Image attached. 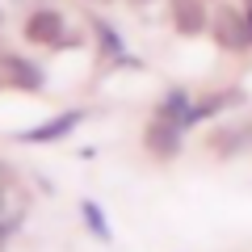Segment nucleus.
<instances>
[{
	"instance_id": "f257e3e1",
	"label": "nucleus",
	"mask_w": 252,
	"mask_h": 252,
	"mask_svg": "<svg viewBox=\"0 0 252 252\" xmlns=\"http://www.w3.org/2000/svg\"><path fill=\"white\" fill-rule=\"evenodd\" d=\"M206 38L219 55H231V59H248L252 55V30H248V17H244L240 0H215L210 4Z\"/></svg>"
},
{
	"instance_id": "f03ea898",
	"label": "nucleus",
	"mask_w": 252,
	"mask_h": 252,
	"mask_svg": "<svg viewBox=\"0 0 252 252\" xmlns=\"http://www.w3.org/2000/svg\"><path fill=\"white\" fill-rule=\"evenodd\" d=\"M185 126L181 122H172V118H160V114H152L143 122V135H139V147H143V156L152 164H160V168H168V164H177L181 160V152H185Z\"/></svg>"
},
{
	"instance_id": "7ed1b4c3",
	"label": "nucleus",
	"mask_w": 252,
	"mask_h": 252,
	"mask_svg": "<svg viewBox=\"0 0 252 252\" xmlns=\"http://www.w3.org/2000/svg\"><path fill=\"white\" fill-rule=\"evenodd\" d=\"M72 30V21H67V13L59 9V4H30L26 21H21V42L34 46V51H46L51 55L55 46L63 42V34Z\"/></svg>"
},
{
	"instance_id": "20e7f679",
	"label": "nucleus",
	"mask_w": 252,
	"mask_h": 252,
	"mask_svg": "<svg viewBox=\"0 0 252 252\" xmlns=\"http://www.w3.org/2000/svg\"><path fill=\"white\" fill-rule=\"evenodd\" d=\"M93 118V109L84 105H72V109H59V114L42 118L38 126H26L13 135V143H26V147H51V143H63V139H72L84 122Z\"/></svg>"
},
{
	"instance_id": "39448f33",
	"label": "nucleus",
	"mask_w": 252,
	"mask_h": 252,
	"mask_svg": "<svg viewBox=\"0 0 252 252\" xmlns=\"http://www.w3.org/2000/svg\"><path fill=\"white\" fill-rule=\"evenodd\" d=\"M0 76H4V89L13 93H30V97H42L46 93V67L26 51H9V46H0Z\"/></svg>"
},
{
	"instance_id": "423d86ee",
	"label": "nucleus",
	"mask_w": 252,
	"mask_h": 252,
	"mask_svg": "<svg viewBox=\"0 0 252 252\" xmlns=\"http://www.w3.org/2000/svg\"><path fill=\"white\" fill-rule=\"evenodd\" d=\"M168 26L177 38H206L210 30V0H164Z\"/></svg>"
},
{
	"instance_id": "0eeeda50",
	"label": "nucleus",
	"mask_w": 252,
	"mask_h": 252,
	"mask_svg": "<svg viewBox=\"0 0 252 252\" xmlns=\"http://www.w3.org/2000/svg\"><path fill=\"white\" fill-rule=\"evenodd\" d=\"M244 101H248V93H244V89L202 93V97H193V105H189V114H185V130H193V126H202V122H219L227 109H240Z\"/></svg>"
},
{
	"instance_id": "6e6552de",
	"label": "nucleus",
	"mask_w": 252,
	"mask_h": 252,
	"mask_svg": "<svg viewBox=\"0 0 252 252\" xmlns=\"http://www.w3.org/2000/svg\"><path fill=\"white\" fill-rule=\"evenodd\" d=\"M244 152H252V122H219L206 135V156L215 160H235Z\"/></svg>"
},
{
	"instance_id": "1a4fd4ad",
	"label": "nucleus",
	"mask_w": 252,
	"mask_h": 252,
	"mask_svg": "<svg viewBox=\"0 0 252 252\" xmlns=\"http://www.w3.org/2000/svg\"><path fill=\"white\" fill-rule=\"evenodd\" d=\"M89 38H93V46H97V55L105 63L118 59V55H126V34L105 17V13H89Z\"/></svg>"
},
{
	"instance_id": "9d476101",
	"label": "nucleus",
	"mask_w": 252,
	"mask_h": 252,
	"mask_svg": "<svg viewBox=\"0 0 252 252\" xmlns=\"http://www.w3.org/2000/svg\"><path fill=\"white\" fill-rule=\"evenodd\" d=\"M189 105H193V93H189L185 84H168V89L160 93V101L152 105V114H160V118H172V122H181V126H185V114H189Z\"/></svg>"
},
{
	"instance_id": "9b49d317",
	"label": "nucleus",
	"mask_w": 252,
	"mask_h": 252,
	"mask_svg": "<svg viewBox=\"0 0 252 252\" xmlns=\"http://www.w3.org/2000/svg\"><path fill=\"white\" fill-rule=\"evenodd\" d=\"M80 223H84V231H89L97 244H114V227H109L105 206H101L97 198H80Z\"/></svg>"
},
{
	"instance_id": "f8f14e48",
	"label": "nucleus",
	"mask_w": 252,
	"mask_h": 252,
	"mask_svg": "<svg viewBox=\"0 0 252 252\" xmlns=\"http://www.w3.org/2000/svg\"><path fill=\"white\" fill-rule=\"evenodd\" d=\"M26 227V210H9V215H0V252L13 244V235Z\"/></svg>"
},
{
	"instance_id": "ddd939ff",
	"label": "nucleus",
	"mask_w": 252,
	"mask_h": 252,
	"mask_svg": "<svg viewBox=\"0 0 252 252\" xmlns=\"http://www.w3.org/2000/svg\"><path fill=\"white\" fill-rule=\"evenodd\" d=\"M0 189H4V193H17V189H21V172H17V164L4 160V156H0Z\"/></svg>"
},
{
	"instance_id": "4468645a",
	"label": "nucleus",
	"mask_w": 252,
	"mask_h": 252,
	"mask_svg": "<svg viewBox=\"0 0 252 252\" xmlns=\"http://www.w3.org/2000/svg\"><path fill=\"white\" fill-rule=\"evenodd\" d=\"M109 67H114V72H139L143 59H135V55L126 51V55H118V59H109Z\"/></svg>"
},
{
	"instance_id": "2eb2a0df",
	"label": "nucleus",
	"mask_w": 252,
	"mask_h": 252,
	"mask_svg": "<svg viewBox=\"0 0 252 252\" xmlns=\"http://www.w3.org/2000/svg\"><path fill=\"white\" fill-rule=\"evenodd\" d=\"M122 4H126V9H130V13H143V9H152L156 0H122Z\"/></svg>"
},
{
	"instance_id": "dca6fc26",
	"label": "nucleus",
	"mask_w": 252,
	"mask_h": 252,
	"mask_svg": "<svg viewBox=\"0 0 252 252\" xmlns=\"http://www.w3.org/2000/svg\"><path fill=\"white\" fill-rule=\"evenodd\" d=\"M9 198H13V193H4V189H0V215H9Z\"/></svg>"
},
{
	"instance_id": "f3484780",
	"label": "nucleus",
	"mask_w": 252,
	"mask_h": 252,
	"mask_svg": "<svg viewBox=\"0 0 252 252\" xmlns=\"http://www.w3.org/2000/svg\"><path fill=\"white\" fill-rule=\"evenodd\" d=\"M244 4V17H248V30H252V0H240Z\"/></svg>"
},
{
	"instance_id": "a211bd4d",
	"label": "nucleus",
	"mask_w": 252,
	"mask_h": 252,
	"mask_svg": "<svg viewBox=\"0 0 252 252\" xmlns=\"http://www.w3.org/2000/svg\"><path fill=\"white\" fill-rule=\"evenodd\" d=\"M97 4H105V9H109V4H118V0H97Z\"/></svg>"
},
{
	"instance_id": "6ab92c4d",
	"label": "nucleus",
	"mask_w": 252,
	"mask_h": 252,
	"mask_svg": "<svg viewBox=\"0 0 252 252\" xmlns=\"http://www.w3.org/2000/svg\"><path fill=\"white\" fill-rule=\"evenodd\" d=\"M0 30H4V9H0Z\"/></svg>"
},
{
	"instance_id": "aec40b11",
	"label": "nucleus",
	"mask_w": 252,
	"mask_h": 252,
	"mask_svg": "<svg viewBox=\"0 0 252 252\" xmlns=\"http://www.w3.org/2000/svg\"><path fill=\"white\" fill-rule=\"evenodd\" d=\"M0 89H4V76H0Z\"/></svg>"
},
{
	"instance_id": "412c9836",
	"label": "nucleus",
	"mask_w": 252,
	"mask_h": 252,
	"mask_svg": "<svg viewBox=\"0 0 252 252\" xmlns=\"http://www.w3.org/2000/svg\"><path fill=\"white\" fill-rule=\"evenodd\" d=\"M210 4H215V0H210Z\"/></svg>"
},
{
	"instance_id": "4be33fe9",
	"label": "nucleus",
	"mask_w": 252,
	"mask_h": 252,
	"mask_svg": "<svg viewBox=\"0 0 252 252\" xmlns=\"http://www.w3.org/2000/svg\"><path fill=\"white\" fill-rule=\"evenodd\" d=\"M93 4H97V0H93Z\"/></svg>"
}]
</instances>
